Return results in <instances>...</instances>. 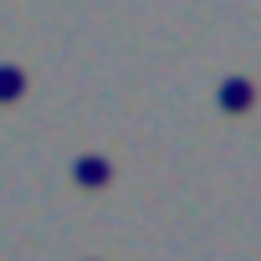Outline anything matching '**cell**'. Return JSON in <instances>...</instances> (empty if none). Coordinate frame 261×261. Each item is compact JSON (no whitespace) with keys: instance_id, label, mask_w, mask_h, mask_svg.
<instances>
[{"instance_id":"obj_1","label":"cell","mask_w":261,"mask_h":261,"mask_svg":"<svg viewBox=\"0 0 261 261\" xmlns=\"http://www.w3.org/2000/svg\"><path fill=\"white\" fill-rule=\"evenodd\" d=\"M251 102H256V82L251 77H225L220 82V108L225 113H246Z\"/></svg>"},{"instance_id":"obj_2","label":"cell","mask_w":261,"mask_h":261,"mask_svg":"<svg viewBox=\"0 0 261 261\" xmlns=\"http://www.w3.org/2000/svg\"><path fill=\"white\" fill-rule=\"evenodd\" d=\"M72 179H77V185H87V190H97V185H108V179H113V164H108V159H97V154H82V159L72 164Z\"/></svg>"},{"instance_id":"obj_3","label":"cell","mask_w":261,"mask_h":261,"mask_svg":"<svg viewBox=\"0 0 261 261\" xmlns=\"http://www.w3.org/2000/svg\"><path fill=\"white\" fill-rule=\"evenodd\" d=\"M21 87H26V72L21 67H0V102L21 97Z\"/></svg>"}]
</instances>
